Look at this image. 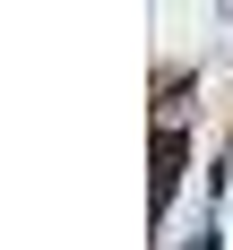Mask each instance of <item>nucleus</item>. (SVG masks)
<instances>
[{"label":"nucleus","mask_w":233,"mask_h":250,"mask_svg":"<svg viewBox=\"0 0 233 250\" xmlns=\"http://www.w3.org/2000/svg\"><path fill=\"white\" fill-rule=\"evenodd\" d=\"M173 164H181V138L164 129V138H155V190H173Z\"/></svg>","instance_id":"1"}]
</instances>
